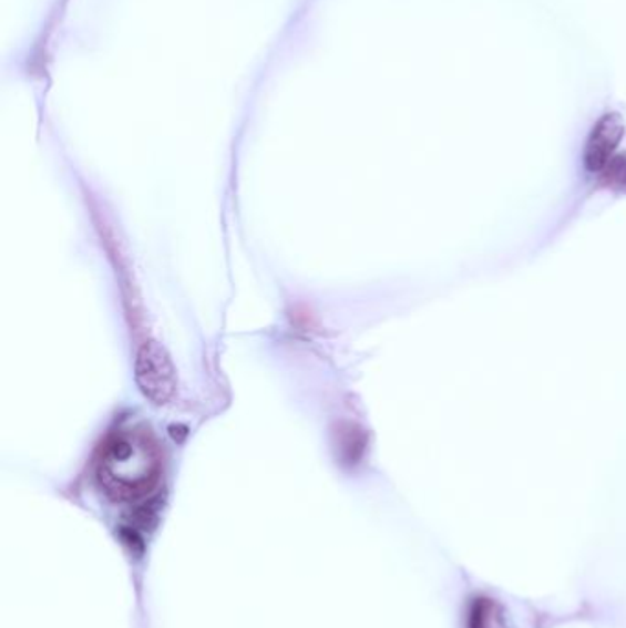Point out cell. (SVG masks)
I'll list each match as a JSON object with an SVG mask.
<instances>
[{
    "instance_id": "1",
    "label": "cell",
    "mask_w": 626,
    "mask_h": 628,
    "mask_svg": "<svg viewBox=\"0 0 626 628\" xmlns=\"http://www.w3.org/2000/svg\"><path fill=\"white\" fill-rule=\"evenodd\" d=\"M158 471L161 462L155 446L138 432H125L109 441L98 467L103 487L120 498L147 493L155 485Z\"/></svg>"
},
{
    "instance_id": "3",
    "label": "cell",
    "mask_w": 626,
    "mask_h": 628,
    "mask_svg": "<svg viewBox=\"0 0 626 628\" xmlns=\"http://www.w3.org/2000/svg\"><path fill=\"white\" fill-rule=\"evenodd\" d=\"M625 136V125L617 114H605L589 131L583 150V166L586 173L597 177L606 164L617 155V147Z\"/></svg>"
},
{
    "instance_id": "2",
    "label": "cell",
    "mask_w": 626,
    "mask_h": 628,
    "mask_svg": "<svg viewBox=\"0 0 626 628\" xmlns=\"http://www.w3.org/2000/svg\"><path fill=\"white\" fill-rule=\"evenodd\" d=\"M136 381L145 398L153 403L164 404L172 399L177 377L172 359L156 342H145L136 354Z\"/></svg>"
},
{
    "instance_id": "4",
    "label": "cell",
    "mask_w": 626,
    "mask_h": 628,
    "mask_svg": "<svg viewBox=\"0 0 626 628\" xmlns=\"http://www.w3.org/2000/svg\"><path fill=\"white\" fill-rule=\"evenodd\" d=\"M599 188L610 189L616 194H626V155L617 153L605 169L595 177Z\"/></svg>"
}]
</instances>
